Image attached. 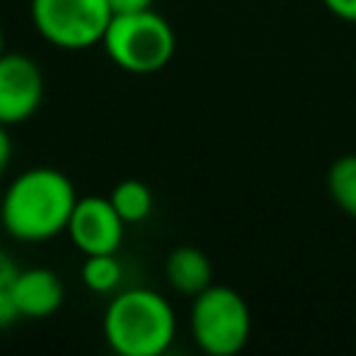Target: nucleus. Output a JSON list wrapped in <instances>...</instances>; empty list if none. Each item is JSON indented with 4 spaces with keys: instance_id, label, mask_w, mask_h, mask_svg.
<instances>
[{
    "instance_id": "obj_15",
    "label": "nucleus",
    "mask_w": 356,
    "mask_h": 356,
    "mask_svg": "<svg viewBox=\"0 0 356 356\" xmlns=\"http://www.w3.org/2000/svg\"><path fill=\"white\" fill-rule=\"evenodd\" d=\"M111 14H134V11H145L153 8V0H108Z\"/></svg>"
},
{
    "instance_id": "obj_8",
    "label": "nucleus",
    "mask_w": 356,
    "mask_h": 356,
    "mask_svg": "<svg viewBox=\"0 0 356 356\" xmlns=\"http://www.w3.org/2000/svg\"><path fill=\"white\" fill-rule=\"evenodd\" d=\"M11 300L19 320H47L64 303V281L47 267L17 270Z\"/></svg>"
},
{
    "instance_id": "obj_9",
    "label": "nucleus",
    "mask_w": 356,
    "mask_h": 356,
    "mask_svg": "<svg viewBox=\"0 0 356 356\" xmlns=\"http://www.w3.org/2000/svg\"><path fill=\"white\" fill-rule=\"evenodd\" d=\"M164 278L178 295L195 298L209 284H214L211 259L195 245H178L164 259Z\"/></svg>"
},
{
    "instance_id": "obj_2",
    "label": "nucleus",
    "mask_w": 356,
    "mask_h": 356,
    "mask_svg": "<svg viewBox=\"0 0 356 356\" xmlns=\"http://www.w3.org/2000/svg\"><path fill=\"white\" fill-rule=\"evenodd\" d=\"M103 337L120 356H161L175 339V312L156 289H117L103 312Z\"/></svg>"
},
{
    "instance_id": "obj_10",
    "label": "nucleus",
    "mask_w": 356,
    "mask_h": 356,
    "mask_svg": "<svg viewBox=\"0 0 356 356\" xmlns=\"http://www.w3.org/2000/svg\"><path fill=\"white\" fill-rule=\"evenodd\" d=\"M108 200L114 203V209L125 222H142L153 211V192L139 178H122L120 184H114Z\"/></svg>"
},
{
    "instance_id": "obj_7",
    "label": "nucleus",
    "mask_w": 356,
    "mask_h": 356,
    "mask_svg": "<svg viewBox=\"0 0 356 356\" xmlns=\"http://www.w3.org/2000/svg\"><path fill=\"white\" fill-rule=\"evenodd\" d=\"M44 97V75L36 58L25 53H0V122L19 125L31 120Z\"/></svg>"
},
{
    "instance_id": "obj_16",
    "label": "nucleus",
    "mask_w": 356,
    "mask_h": 356,
    "mask_svg": "<svg viewBox=\"0 0 356 356\" xmlns=\"http://www.w3.org/2000/svg\"><path fill=\"white\" fill-rule=\"evenodd\" d=\"M11 150H14V145H11V134H8V125H3L0 122V178L6 175V170H8V161H11Z\"/></svg>"
},
{
    "instance_id": "obj_3",
    "label": "nucleus",
    "mask_w": 356,
    "mask_h": 356,
    "mask_svg": "<svg viewBox=\"0 0 356 356\" xmlns=\"http://www.w3.org/2000/svg\"><path fill=\"white\" fill-rule=\"evenodd\" d=\"M100 44L122 72L153 75L172 61L175 31L156 8L114 14Z\"/></svg>"
},
{
    "instance_id": "obj_14",
    "label": "nucleus",
    "mask_w": 356,
    "mask_h": 356,
    "mask_svg": "<svg viewBox=\"0 0 356 356\" xmlns=\"http://www.w3.org/2000/svg\"><path fill=\"white\" fill-rule=\"evenodd\" d=\"M323 6L345 22H356V0H323Z\"/></svg>"
},
{
    "instance_id": "obj_13",
    "label": "nucleus",
    "mask_w": 356,
    "mask_h": 356,
    "mask_svg": "<svg viewBox=\"0 0 356 356\" xmlns=\"http://www.w3.org/2000/svg\"><path fill=\"white\" fill-rule=\"evenodd\" d=\"M17 270L19 267L14 264V259L0 248V328H6L8 323L19 320L17 309H14V300H11V286H14Z\"/></svg>"
},
{
    "instance_id": "obj_11",
    "label": "nucleus",
    "mask_w": 356,
    "mask_h": 356,
    "mask_svg": "<svg viewBox=\"0 0 356 356\" xmlns=\"http://www.w3.org/2000/svg\"><path fill=\"white\" fill-rule=\"evenodd\" d=\"M81 281L95 295H114L122 284V264L117 253H92L83 256Z\"/></svg>"
},
{
    "instance_id": "obj_1",
    "label": "nucleus",
    "mask_w": 356,
    "mask_h": 356,
    "mask_svg": "<svg viewBox=\"0 0 356 356\" xmlns=\"http://www.w3.org/2000/svg\"><path fill=\"white\" fill-rule=\"evenodd\" d=\"M78 192L56 167H31L11 178L0 200V225L19 242H42L67 231Z\"/></svg>"
},
{
    "instance_id": "obj_17",
    "label": "nucleus",
    "mask_w": 356,
    "mask_h": 356,
    "mask_svg": "<svg viewBox=\"0 0 356 356\" xmlns=\"http://www.w3.org/2000/svg\"><path fill=\"white\" fill-rule=\"evenodd\" d=\"M6 50V33H3V25H0V53Z\"/></svg>"
},
{
    "instance_id": "obj_6",
    "label": "nucleus",
    "mask_w": 356,
    "mask_h": 356,
    "mask_svg": "<svg viewBox=\"0 0 356 356\" xmlns=\"http://www.w3.org/2000/svg\"><path fill=\"white\" fill-rule=\"evenodd\" d=\"M125 220L114 209L108 197L100 195H83L75 200V209L67 222V236L70 242L83 253H117L125 236Z\"/></svg>"
},
{
    "instance_id": "obj_12",
    "label": "nucleus",
    "mask_w": 356,
    "mask_h": 356,
    "mask_svg": "<svg viewBox=\"0 0 356 356\" xmlns=\"http://www.w3.org/2000/svg\"><path fill=\"white\" fill-rule=\"evenodd\" d=\"M325 186L334 206L348 217H356V153H345L334 159V164L328 167Z\"/></svg>"
},
{
    "instance_id": "obj_5",
    "label": "nucleus",
    "mask_w": 356,
    "mask_h": 356,
    "mask_svg": "<svg viewBox=\"0 0 356 356\" xmlns=\"http://www.w3.org/2000/svg\"><path fill=\"white\" fill-rule=\"evenodd\" d=\"M108 0H31V22L44 42L61 50H89L111 22Z\"/></svg>"
},
{
    "instance_id": "obj_4",
    "label": "nucleus",
    "mask_w": 356,
    "mask_h": 356,
    "mask_svg": "<svg viewBox=\"0 0 356 356\" xmlns=\"http://www.w3.org/2000/svg\"><path fill=\"white\" fill-rule=\"evenodd\" d=\"M248 300L228 284H209L192 298L189 331L206 356H236L250 339Z\"/></svg>"
}]
</instances>
